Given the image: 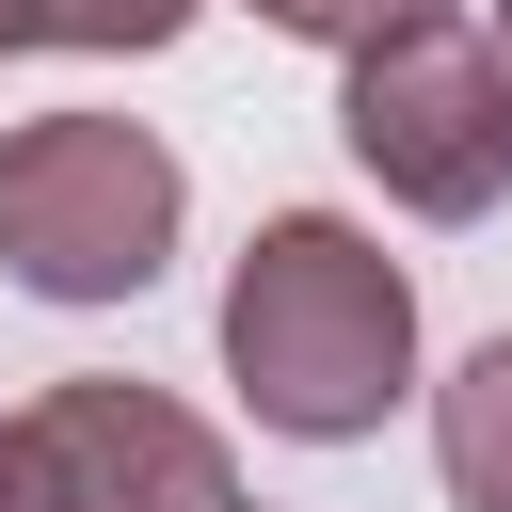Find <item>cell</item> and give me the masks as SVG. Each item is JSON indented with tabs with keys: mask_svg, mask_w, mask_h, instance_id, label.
I'll return each mask as SVG.
<instances>
[{
	"mask_svg": "<svg viewBox=\"0 0 512 512\" xmlns=\"http://www.w3.org/2000/svg\"><path fill=\"white\" fill-rule=\"evenodd\" d=\"M224 384L256 400V432L288 448H352L400 416L416 384V288L368 224L336 208H272L224 272Z\"/></svg>",
	"mask_w": 512,
	"mask_h": 512,
	"instance_id": "6da1fadb",
	"label": "cell"
},
{
	"mask_svg": "<svg viewBox=\"0 0 512 512\" xmlns=\"http://www.w3.org/2000/svg\"><path fill=\"white\" fill-rule=\"evenodd\" d=\"M176 208H192V176L128 112H32V128H0V272L32 304H128V288H160Z\"/></svg>",
	"mask_w": 512,
	"mask_h": 512,
	"instance_id": "7a4b0ae2",
	"label": "cell"
},
{
	"mask_svg": "<svg viewBox=\"0 0 512 512\" xmlns=\"http://www.w3.org/2000/svg\"><path fill=\"white\" fill-rule=\"evenodd\" d=\"M192 0H32V48H176Z\"/></svg>",
	"mask_w": 512,
	"mask_h": 512,
	"instance_id": "8992f818",
	"label": "cell"
},
{
	"mask_svg": "<svg viewBox=\"0 0 512 512\" xmlns=\"http://www.w3.org/2000/svg\"><path fill=\"white\" fill-rule=\"evenodd\" d=\"M272 32H304V48H384V32H416V16H448V0H256Z\"/></svg>",
	"mask_w": 512,
	"mask_h": 512,
	"instance_id": "52a82bcc",
	"label": "cell"
},
{
	"mask_svg": "<svg viewBox=\"0 0 512 512\" xmlns=\"http://www.w3.org/2000/svg\"><path fill=\"white\" fill-rule=\"evenodd\" d=\"M32 448L64 464V496H80V512H240L224 432H208V416H176V400H160V384H128V368H64V384L32 400Z\"/></svg>",
	"mask_w": 512,
	"mask_h": 512,
	"instance_id": "277c9868",
	"label": "cell"
},
{
	"mask_svg": "<svg viewBox=\"0 0 512 512\" xmlns=\"http://www.w3.org/2000/svg\"><path fill=\"white\" fill-rule=\"evenodd\" d=\"M336 144H352V160H368L416 224H480V208L512 192V64H496V32L416 16V32L352 48Z\"/></svg>",
	"mask_w": 512,
	"mask_h": 512,
	"instance_id": "3957f363",
	"label": "cell"
},
{
	"mask_svg": "<svg viewBox=\"0 0 512 512\" xmlns=\"http://www.w3.org/2000/svg\"><path fill=\"white\" fill-rule=\"evenodd\" d=\"M0 48H32V0H0Z\"/></svg>",
	"mask_w": 512,
	"mask_h": 512,
	"instance_id": "9c48e42d",
	"label": "cell"
},
{
	"mask_svg": "<svg viewBox=\"0 0 512 512\" xmlns=\"http://www.w3.org/2000/svg\"><path fill=\"white\" fill-rule=\"evenodd\" d=\"M496 64H512V32H496Z\"/></svg>",
	"mask_w": 512,
	"mask_h": 512,
	"instance_id": "30bf717a",
	"label": "cell"
},
{
	"mask_svg": "<svg viewBox=\"0 0 512 512\" xmlns=\"http://www.w3.org/2000/svg\"><path fill=\"white\" fill-rule=\"evenodd\" d=\"M0 512H80V496H64V464L32 448V416H0Z\"/></svg>",
	"mask_w": 512,
	"mask_h": 512,
	"instance_id": "ba28073f",
	"label": "cell"
},
{
	"mask_svg": "<svg viewBox=\"0 0 512 512\" xmlns=\"http://www.w3.org/2000/svg\"><path fill=\"white\" fill-rule=\"evenodd\" d=\"M432 464L464 512H512V336H480L448 384H432Z\"/></svg>",
	"mask_w": 512,
	"mask_h": 512,
	"instance_id": "5b68a950",
	"label": "cell"
}]
</instances>
